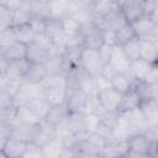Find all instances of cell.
<instances>
[{
	"mask_svg": "<svg viewBox=\"0 0 158 158\" xmlns=\"http://www.w3.org/2000/svg\"><path fill=\"white\" fill-rule=\"evenodd\" d=\"M135 35L138 40H147L158 43V25L154 23L148 16H143L131 23Z\"/></svg>",
	"mask_w": 158,
	"mask_h": 158,
	"instance_id": "cell-1",
	"label": "cell"
},
{
	"mask_svg": "<svg viewBox=\"0 0 158 158\" xmlns=\"http://www.w3.org/2000/svg\"><path fill=\"white\" fill-rule=\"evenodd\" d=\"M79 67L88 73L91 77H96L100 74L101 68L104 67L102 62L99 58L98 51H93V49H86L83 48L81 49V54H80V60H79Z\"/></svg>",
	"mask_w": 158,
	"mask_h": 158,
	"instance_id": "cell-2",
	"label": "cell"
},
{
	"mask_svg": "<svg viewBox=\"0 0 158 158\" xmlns=\"http://www.w3.org/2000/svg\"><path fill=\"white\" fill-rule=\"evenodd\" d=\"M43 94V88L41 84H28L22 83L19 91L12 96V106L15 109L20 106H26L33 98Z\"/></svg>",
	"mask_w": 158,
	"mask_h": 158,
	"instance_id": "cell-3",
	"label": "cell"
},
{
	"mask_svg": "<svg viewBox=\"0 0 158 158\" xmlns=\"http://www.w3.org/2000/svg\"><path fill=\"white\" fill-rule=\"evenodd\" d=\"M117 4H118V9H120L121 14L123 15L125 20L128 23H132L144 16L143 1L127 0V1H117Z\"/></svg>",
	"mask_w": 158,
	"mask_h": 158,
	"instance_id": "cell-4",
	"label": "cell"
},
{
	"mask_svg": "<svg viewBox=\"0 0 158 158\" xmlns=\"http://www.w3.org/2000/svg\"><path fill=\"white\" fill-rule=\"evenodd\" d=\"M127 152H128L127 139L111 137L107 141H105L104 148L101 151V156L104 158H125Z\"/></svg>",
	"mask_w": 158,
	"mask_h": 158,
	"instance_id": "cell-5",
	"label": "cell"
},
{
	"mask_svg": "<svg viewBox=\"0 0 158 158\" xmlns=\"http://www.w3.org/2000/svg\"><path fill=\"white\" fill-rule=\"evenodd\" d=\"M86 102H88V95L80 89H75L67 93V100L64 105L69 114H74V112L85 114Z\"/></svg>",
	"mask_w": 158,
	"mask_h": 158,
	"instance_id": "cell-6",
	"label": "cell"
},
{
	"mask_svg": "<svg viewBox=\"0 0 158 158\" xmlns=\"http://www.w3.org/2000/svg\"><path fill=\"white\" fill-rule=\"evenodd\" d=\"M105 139L99 137L96 133H90L85 139H83L77 149L80 156H94V154H101V151L104 148Z\"/></svg>",
	"mask_w": 158,
	"mask_h": 158,
	"instance_id": "cell-7",
	"label": "cell"
},
{
	"mask_svg": "<svg viewBox=\"0 0 158 158\" xmlns=\"http://www.w3.org/2000/svg\"><path fill=\"white\" fill-rule=\"evenodd\" d=\"M96 96L101 105L104 106L105 111H118V106L121 102L122 95L118 94L116 90H114L111 86L99 90L96 93Z\"/></svg>",
	"mask_w": 158,
	"mask_h": 158,
	"instance_id": "cell-8",
	"label": "cell"
},
{
	"mask_svg": "<svg viewBox=\"0 0 158 158\" xmlns=\"http://www.w3.org/2000/svg\"><path fill=\"white\" fill-rule=\"evenodd\" d=\"M47 75H48V73H47L46 64H42V63H30L27 69H26V73L22 77V83L41 84L47 78Z\"/></svg>",
	"mask_w": 158,
	"mask_h": 158,
	"instance_id": "cell-9",
	"label": "cell"
},
{
	"mask_svg": "<svg viewBox=\"0 0 158 158\" xmlns=\"http://www.w3.org/2000/svg\"><path fill=\"white\" fill-rule=\"evenodd\" d=\"M139 110L144 115L148 128L158 127V99H144L141 100Z\"/></svg>",
	"mask_w": 158,
	"mask_h": 158,
	"instance_id": "cell-10",
	"label": "cell"
},
{
	"mask_svg": "<svg viewBox=\"0 0 158 158\" xmlns=\"http://www.w3.org/2000/svg\"><path fill=\"white\" fill-rule=\"evenodd\" d=\"M74 75H75V80H77V86L78 89H80L81 91H84L88 96L91 95H96L98 90H96V85H95V80L94 77L89 75L88 73H85L80 67L73 69Z\"/></svg>",
	"mask_w": 158,
	"mask_h": 158,
	"instance_id": "cell-11",
	"label": "cell"
},
{
	"mask_svg": "<svg viewBox=\"0 0 158 158\" xmlns=\"http://www.w3.org/2000/svg\"><path fill=\"white\" fill-rule=\"evenodd\" d=\"M117 1L114 0H104V1H93L91 4V14L96 22V25L100 27L102 19L109 15L112 10L117 7Z\"/></svg>",
	"mask_w": 158,
	"mask_h": 158,
	"instance_id": "cell-12",
	"label": "cell"
},
{
	"mask_svg": "<svg viewBox=\"0 0 158 158\" xmlns=\"http://www.w3.org/2000/svg\"><path fill=\"white\" fill-rule=\"evenodd\" d=\"M130 64L131 62L126 58V56L123 54L122 49L120 46H114L112 47V53L109 60V65L114 69L115 73H127L130 69Z\"/></svg>",
	"mask_w": 158,
	"mask_h": 158,
	"instance_id": "cell-13",
	"label": "cell"
},
{
	"mask_svg": "<svg viewBox=\"0 0 158 158\" xmlns=\"http://www.w3.org/2000/svg\"><path fill=\"white\" fill-rule=\"evenodd\" d=\"M118 5V4H117ZM127 21L125 20L123 15L121 14L118 6L112 10L109 15H106L102 21H101V25H100V28L102 31H111V32H116L121 26H123Z\"/></svg>",
	"mask_w": 158,
	"mask_h": 158,
	"instance_id": "cell-14",
	"label": "cell"
},
{
	"mask_svg": "<svg viewBox=\"0 0 158 158\" xmlns=\"http://www.w3.org/2000/svg\"><path fill=\"white\" fill-rule=\"evenodd\" d=\"M157 63H149V62L139 58L130 64V69L127 73L132 77V79L135 81H143L146 79V77L148 75V73L151 72V69Z\"/></svg>",
	"mask_w": 158,
	"mask_h": 158,
	"instance_id": "cell-15",
	"label": "cell"
},
{
	"mask_svg": "<svg viewBox=\"0 0 158 158\" xmlns=\"http://www.w3.org/2000/svg\"><path fill=\"white\" fill-rule=\"evenodd\" d=\"M153 142H151L146 136L144 133H136V135H132L127 138V144H128V151L130 152H133V153H137V154H143V156H147L148 151H149V147Z\"/></svg>",
	"mask_w": 158,
	"mask_h": 158,
	"instance_id": "cell-16",
	"label": "cell"
},
{
	"mask_svg": "<svg viewBox=\"0 0 158 158\" xmlns=\"http://www.w3.org/2000/svg\"><path fill=\"white\" fill-rule=\"evenodd\" d=\"M37 130H38V126L21 123V122L16 121V123L11 127V135L10 136L28 143V142L33 141V138H35V136L37 133Z\"/></svg>",
	"mask_w": 158,
	"mask_h": 158,
	"instance_id": "cell-17",
	"label": "cell"
},
{
	"mask_svg": "<svg viewBox=\"0 0 158 158\" xmlns=\"http://www.w3.org/2000/svg\"><path fill=\"white\" fill-rule=\"evenodd\" d=\"M136 83L137 81H135L128 73H125V74H122V73H115V75L110 80L111 88L114 90H116L121 95H123L127 91H130L136 85Z\"/></svg>",
	"mask_w": 158,
	"mask_h": 158,
	"instance_id": "cell-18",
	"label": "cell"
},
{
	"mask_svg": "<svg viewBox=\"0 0 158 158\" xmlns=\"http://www.w3.org/2000/svg\"><path fill=\"white\" fill-rule=\"evenodd\" d=\"M43 95L49 106L64 105L67 100V88L65 86H51L43 89Z\"/></svg>",
	"mask_w": 158,
	"mask_h": 158,
	"instance_id": "cell-19",
	"label": "cell"
},
{
	"mask_svg": "<svg viewBox=\"0 0 158 158\" xmlns=\"http://www.w3.org/2000/svg\"><path fill=\"white\" fill-rule=\"evenodd\" d=\"M49 15L51 19L62 20L72 15V0H58L49 1Z\"/></svg>",
	"mask_w": 158,
	"mask_h": 158,
	"instance_id": "cell-20",
	"label": "cell"
},
{
	"mask_svg": "<svg viewBox=\"0 0 158 158\" xmlns=\"http://www.w3.org/2000/svg\"><path fill=\"white\" fill-rule=\"evenodd\" d=\"M57 137L56 135V127L51 123H48L47 121L42 120V122L38 125V130H37V133L33 138V143H36L37 146L42 147L43 144H46L48 141H51L52 138Z\"/></svg>",
	"mask_w": 158,
	"mask_h": 158,
	"instance_id": "cell-21",
	"label": "cell"
},
{
	"mask_svg": "<svg viewBox=\"0 0 158 158\" xmlns=\"http://www.w3.org/2000/svg\"><path fill=\"white\" fill-rule=\"evenodd\" d=\"M26 146H27V142L10 136L6 141L2 151L7 158H22Z\"/></svg>",
	"mask_w": 158,
	"mask_h": 158,
	"instance_id": "cell-22",
	"label": "cell"
},
{
	"mask_svg": "<svg viewBox=\"0 0 158 158\" xmlns=\"http://www.w3.org/2000/svg\"><path fill=\"white\" fill-rule=\"evenodd\" d=\"M27 1H28V10L32 19H38V20L51 19L49 1L47 0H27Z\"/></svg>",
	"mask_w": 158,
	"mask_h": 158,
	"instance_id": "cell-23",
	"label": "cell"
},
{
	"mask_svg": "<svg viewBox=\"0 0 158 158\" xmlns=\"http://www.w3.org/2000/svg\"><path fill=\"white\" fill-rule=\"evenodd\" d=\"M48 58H49V52L46 48L38 46L35 42H32L27 46V53H26V60L27 62L46 64Z\"/></svg>",
	"mask_w": 158,
	"mask_h": 158,
	"instance_id": "cell-24",
	"label": "cell"
},
{
	"mask_svg": "<svg viewBox=\"0 0 158 158\" xmlns=\"http://www.w3.org/2000/svg\"><path fill=\"white\" fill-rule=\"evenodd\" d=\"M28 62L26 59H22V60H14V62H10L9 67H7V70L4 75L5 80L6 81H11V80H22V77L23 74L26 73V69L28 67Z\"/></svg>",
	"mask_w": 158,
	"mask_h": 158,
	"instance_id": "cell-25",
	"label": "cell"
},
{
	"mask_svg": "<svg viewBox=\"0 0 158 158\" xmlns=\"http://www.w3.org/2000/svg\"><path fill=\"white\" fill-rule=\"evenodd\" d=\"M102 44H104V32L101 28H95L83 35V48L98 51Z\"/></svg>",
	"mask_w": 158,
	"mask_h": 158,
	"instance_id": "cell-26",
	"label": "cell"
},
{
	"mask_svg": "<svg viewBox=\"0 0 158 158\" xmlns=\"http://www.w3.org/2000/svg\"><path fill=\"white\" fill-rule=\"evenodd\" d=\"M138 42H139V58L149 63H157L158 43L147 40H138Z\"/></svg>",
	"mask_w": 158,
	"mask_h": 158,
	"instance_id": "cell-27",
	"label": "cell"
},
{
	"mask_svg": "<svg viewBox=\"0 0 158 158\" xmlns=\"http://www.w3.org/2000/svg\"><path fill=\"white\" fill-rule=\"evenodd\" d=\"M139 104H141V98H139L138 93L136 91V89L132 88L130 91H127L126 94L122 95L121 102L118 106V112H125V111L137 109V107H139Z\"/></svg>",
	"mask_w": 158,
	"mask_h": 158,
	"instance_id": "cell-28",
	"label": "cell"
},
{
	"mask_svg": "<svg viewBox=\"0 0 158 158\" xmlns=\"http://www.w3.org/2000/svg\"><path fill=\"white\" fill-rule=\"evenodd\" d=\"M43 118H41L38 115H36L32 110H30L27 106H20L16 109V121L21 123L33 125L38 126L42 122Z\"/></svg>",
	"mask_w": 158,
	"mask_h": 158,
	"instance_id": "cell-29",
	"label": "cell"
},
{
	"mask_svg": "<svg viewBox=\"0 0 158 158\" xmlns=\"http://www.w3.org/2000/svg\"><path fill=\"white\" fill-rule=\"evenodd\" d=\"M5 53V56L7 57V59L10 62L14 60H22L26 59V53H27V46L21 43V42H15L12 44H10L6 48H1Z\"/></svg>",
	"mask_w": 158,
	"mask_h": 158,
	"instance_id": "cell-30",
	"label": "cell"
},
{
	"mask_svg": "<svg viewBox=\"0 0 158 158\" xmlns=\"http://www.w3.org/2000/svg\"><path fill=\"white\" fill-rule=\"evenodd\" d=\"M68 110L65 107V105H58V106H51L49 110L47 111L46 116H44V121H47L48 123L53 125L54 127L60 122L63 121L67 116H68Z\"/></svg>",
	"mask_w": 158,
	"mask_h": 158,
	"instance_id": "cell-31",
	"label": "cell"
},
{
	"mask_svg": "<svg viewBox=\"0 0 158 158\" xmlns=\"http://www.w3.org/2000/svg\"><path fill=\"white\" fill-rule=\"evenodd\" d=\"M32 20V16L28 10V1L23 0V4L21 5L20 9L16 11H12V27L21 26V25H27Z\"/></svg>",
	"mask_w": 158,
	"mask_h": 158,
	"instance_id": "cell-32",
	"label": "cell"
},
{
	"mask_svg": "<svg viewBox=\"0 0 158 158\" xmlns=\"http://www.w3.org/2000/svg\"><path fill=\"white\" fill-rule=\"evenodd\" d=\"M67 121H68L70 132L73 135H77L80 132H88L86 125H85V114H79V112L68 114Z\"/></svg>",
	"mask_w": 158,
	"mask_h": 158,
	"instance_id": "cell-33",
	"label": "cell"
},
{
	"mask_svg": "<svg viewBox=\"0 0 158 158\" xmlns=\"http://www.w3.org/2000/svg\"><path fill=\"white\" fill-rule=\"evenodd\" d=\"M63 143L59 137H54L51 141H48L46 144L42 146V151L44 153L46 158H60L62 151H63Z\"/></svg>",
	"mask_w": 158,
	"mask_h": 158,
	"instance_id": "cell-34",
	"label": "cell"
},
{
	"mask_svg": "<svg viewBox=\"0 0 158 158\" xmlns=\"http://www.w3.org/2000/svg\"><path fill=\"white\" fill-rule=\"evenodd\" d=\"M12 28H14V32H15L16 41H17V42H21V43H23V44H26V46H28L30 43L33 42L36 33H35L33 30L31 28L30 23H27V25H21V26H16V27H12Z\"/></svg>",
	"mask_w": 158,
	"mask_h": 158,
	"instance_id": "cell-35",
	"label": "cell"
},
{
	"mask_svg": "<svg viewBox=\"0 0 158 158\" xmlns=\"http://www.w3.org/2000/svg\"><path fill=\"white\" fill-rule=\"evenodd\" d=\"M133 88L138 93L141 100L158 99V84H146L142 81H137Z\"/></svg>",
	"mask_w": 158,
	"mask_h": 158,
	"instance_id": "cell-36",
	"label": "cell"
},
{
	"mask_svg": "<svg viewBox=\"0 0 158 158\" xmlns=\"http://www.w3.org/2000/svg\"><path fill=\"white\" fill-rule=\"evenodd\" d=\"M30 110H32L36 115H38L41 118H44V116H46V114H47V111L49 110V105H48V102L46 101V99H44V95L43 94H41V95H38V96H36V98H33L27 105H26Z\"/></svg>",
	"mask_w": 158,
	"mask_h": 158,
	"instance_id": "cell-37",
	"label": "cell"
},
{
	"mask_svg": "<svg viewBox=\"0 0 158 158\" xmlns=\"http://www.w3.org/2000/svg\"><path fill=\"white\" fill-rule=\"evenodd\" d=\"M46 68L48 75H56V74H65L64 70V62H63V56L60 54H54L48 58L46 62Z\"/></svg>",
	"mask_w": 158,
	"mask_h": 158,
	"instance_id": "cell-38",
	"label": "cell"
},
{
	"mask_svg": "<svg viewBox=\"0 0 158 158\" xmlns=\"http://www.w3.org/2000/svg\"><path fill=\"white\" fill-rule=\"evenodd\" d=\"M115 38H116V46H123L128 41L136 38V35H135V31H133L131 23L126 22L123 26H121L115 32Z\"/></svg>",
	"mask_w": 158,
	"mask_h": 158,
	"instance_id": "cell-39",
	"label": "cell"
},
{
	"mask_svg": "<svg viewBox=\"0 0 158 158\" xmlns=\"http://www.w3.org/2000/svg\"><path fill=\"white\" fill-rule=\"evenodd\" d=\"M123 54L126 56V58L132 63L137 59H139V42L138 38H133L131 41H128L127 43H125L123 46H120Z\"/></svg>",
	"mask_w": 158,
	"mask_h": 158,
	"instance_id": "cell-40",
	"label": "cell"
},
{
	"mask_svg": "<svg viewBox=\"0 0 158 158\" xmlns=\"http://www.w3.org/2000/svg\"><path fill=\"white\" fill-rule=\"evenodd\" d=\"M105 112H106V111H105L104 106L101 105V102L99 101V99H98L96 95L88 96V102H86L85 114H91V115H95V116L100 117V116H102Z\"/></svg>",
	"mask_w": 158,
	"mask_h": 158,
	"instance_id": "cell-41",
	"label": "cell"
},
{
	"mask_svg": "<svg viewBox=\"0 0 158 158\" xmlns=\"http://www.w3.org/2000/svg\"><path fill=\"white\" fill-rule=\"evenodd\" d=\"M12 27V11L0 1V32Z\"/></svg>",
	"mask_w": 158,
	"mask_h": 158,
	"instance_id": "cell-42",
	"label": "cell"
},
{
	"mask_svg": "<svg viewBox=\"0 0 158 158\" xmlns=\"http://www.w3.org/2000/svg\"><path fill=\"white\" fill-rule=\"evenodd\" d=\"M0 121L11 128L16 123V109L7 107V109L0 110Z\"/></svg>",
	"mask_w": 158,
	"mask_h": 158,
	"instance_id": "cell-43",
	"label": "cell"
},
{
	"mask_svg": "<svg viewBox=\"0 0 158 158\" xmlns=\"http://www.w3.org/2000/svg\"><path fill=\"white\" fill-rule=\"evenodd\" d=\"M60 22H62V27H63V30H64L65 36L75 35V33H79V32H80V26H79L70 16H67V17L62 19Z\"/></svg>",
	"mask_w": 158,
	"mask_h": 158,
	"instance_id": "cell-44",
	"label": "cell"
},
{
	"mask_svg": "<svg viewBox=\"0 0 158 158\" xmlns=\"http://www.w3.org/2000/svg\"><path fill=\"white\" fill-rule=\"evenodd\" d=\"M118 116H120V112L118 111H106L102 116L99 117V121L101 123H104L105 126L110 127L111 130H114L116 127V125H117Z\"/></svg>",
	"mask_w": 158,
	"mask_h": 158,
	"instance_id": "cell-45",
	"label": "cell"
},
{
	"mask_svg": "<svg viewBox=\"0 0 158 158\" xmlns=\"http://www.w3.org/2000/svg\"><path fill=\"white\" fill-rule=\"evenodd\" d=\"M22 158H46L44 153L42 151V147L37 146L33 142H28L26 146V149L23 152Z\"/></svg>",
	"mask_w": 158,
	"mask_h": 158,
	"instance_id": "cell-46",
	"label": "cell"
},
{
	"mask_svg": "<svg viewBox=\"0 0 158 158\" xmlns=\"http://www.w3.org/2000/svg\"><path fill=\"white\" fill-rule=\"evenodd\" d=\"M15 42H16V36L12 27L0 32V48H6Z\"/></svg>",
	"mask_w": 158,
	"mask_h": 158,
	"instance_id": "cell-47",
	"label": "cell"
},
{
	"mask_svg": "<svg viewBox=\"0 0 158 158\" xmlns=\"http://www.w3.org/2000/svg\"><path fill=\"white\" fill-rule=\"evenodd\" d=\"M112 47L114 46H109V44H102L99 49H98V54H99V58L100 60L102 62V64H109V60H110V57H111V53H112Z\"/></svg>",
	"mask_w": 158,
	"mask_h": 158,
	"instance_id": "cell-48",
	"label": "cell"
},
{
	"mask_svg": "<svg viewBox=\"0 0 158 158\" xmlns=\"http://www.w3.org/2000/svg\"><path fill=\"white\" fill-rule=\"evenodd\" d=\"M33 42H35V43H37L38 46H41V47L46 48L48 52H49V51L53 48V44H52L51 40L47 37V35H46L44 32H43V33H37V35L35 36Z\"/></svg>",
	"mask_w": 158,
	"mask_h": 158,
	"instance_id": "cell-49",
	"label": "cell"
},
{
	"mask_svg": "<svg viewBox=\"0 0 158 158\" xmlns=\"http://www.w3.org/2000/svg\"><path fill=\"white\" fill-rule=\"evenodd\" d=\"M85 125H86V131L89 133H95L99 125V117L91 114H85Z\"/></svg>",
	"mask_w": 158,
	"mask_h": 158,
	"instance_id": "cell-50",
	"label": "cell"
},
{
	"mask_svg": "<svg viewBox=\"0 0 158 158\" xmlns=\"http://www.w3.org/2000/svg\"><path fill=\"white\" fill-rule=\"evenodd\" d=\"M7 107H14L12 106V98L6 91V89H0V110L7 109Z\"/></svg>",
	"mask_w": 158,
	"mask_h": 158,
	"instance_id": "cell-51",
	"label": "cell"
},
{
	"mask_svg": "<svg viewBox=\"0 0 158 158\" xmlns=\"http://www.w3.org/2000/svg\"><path fill=\"white\" fill-rule=\"evenodd\" d=\"M112 131H114V130H111L110 127L105 126L104 123H101V122L99 121V125H98V128H96L95 133H96L99 137H101L102 139L107 141L109 138H111V136H112Z\"/></svg>",
	"mask_w": 158,
	"mask_h": 158,
	"instance_id": "cell-52",
	"label": "cell"
},
{
	"mask_svg": "<svg viewBox=\"0 0 158 158\" xmlns=\"http://www.w3.org/2000/svg\"><path fill=\"white\" fill-rule=\"evenodd\" d=\"M46 21L47 20H38V19H32L30 22L31 28L33 30V32L37 33H43L44 28H46Z\"/></svg>",
	"mask_w": 158,
	"mask_h": 158,
	"instance_id": "cell-53",
	"label": "cell"
},
{
	"mask_svg": "<svg viewBox=\"0 0 158 158\" xmlns=\"http://www.w3.org/2000/svg\"><path fill=\"white\" fill-rule=\"evenodd\" d=\"M142 83H146V84H158V67H157V64L151 69V72L148 73V75L146 77V79Z\"/></svg>",
	"mask_w": 158,
	"mask_h": 158,
	"instance_id": "cell-54",
	"label": "cell"
},
{
	"mask_svg": "<svg viewBox=\"0 0 158 158\" xmlns=\"http://www.w3.org/2000/svg\"><path fill=\"white\" fill-rule=\"evenodd\" d=\"M10 64V60L7 59V57L5 56L4 51L0 48V75H5L6 70H7V67Z\"/></svg>",
	"mask_w": 158,
	"mask_h": 158,
	"instance_id": "cell-55",
	"label": "cell"
},
{
	"mask_svg": "<svg viewBox=\"0 0 158 158\" xmlns=\"http://www.w3.org/2000/svg\"><path fill=\"white\" fill-rule=\"evenodd\" d=\"M99 75L102 77L104 79H106L107 81H110V80L112 79V77L115 75V72H114V69H112L109 64H105V65L101 68V72H100Z\"/></svg>",
	"mask_w": 158,
	"mask_h": 158,
	"instance_id": "cell-56",
	"label": "cell"
},
{
	"mask_svg": "<svg viewBox=\"0 0 158 158\" xmlns=\"http://www.w3.org/2000/svg\"><path fill=\"white\" fill-rule=\"evenodd\" d=\"M102 32H104V43L109 46H116L115 32H111V31H102Z\"/></svg>",
	"mask_w": 158,
	"mask_h": 158,
	"instance_id": "cell-57",
	"label": "cell"
},
{
	"mask_svg": "<svg viewBox=\"0 0 158 158\" xmlns=\"http://www.w3.org/2000/svg\"><path fill=\"white\" fill-rule=\"evenodd\" d=\"M11 11H16L17 9H20L21 7V5L23 4V0H5V1H2Z\"/></svg>",
	"mask_w": 158,
	"mask_h": 158,
	"instance_id": "cell-58",
	"label": "cell"
},
{
	"mask_svg": "<svg viewBox=\"0 0 158 158\" xmlns=\"http://www.w3.org/2000/svg\"><path fill=\"white\" fill-rule=\"evenodd\" d=\"M0 135L7 136V137H10V135H11V128L7 127L6 125H4L1 121H0Z\"/></svg>",
	"mask_w": 158,
	"mask_h": 158,
	"instance_id": "cell-59",
	"label": "cell"
},
{
	"mask_svg": "<svg viewBox=\"0 0 158 158\" xmlns=\"http://www.w3.org/2000/svg\"><path fill=\"white\" fill-rule=\"evenodd\" d=\"M7 136H4V135H0V151H2L4 149V147H5V143H6V141H7Z\"/></svg>",
	"mask_w": 158,
	"mask_h": 158,
	"instance_id": "cell-60",
	"label": "cell"
},
{
	"mask_svg": "<svg viewBox=\"0 0 158 158\" xmlns=\"http://www.w3.org/2000/svg\"><path fill=\"white\" fill-rule=\"evenodd\" d=\"M5 86H6V80L2 75H0V89H5Z\"/></svg>",
	"mask_w": 158,
	"mask_h": 158,
	"instance_id": "cell-61",
	"label": "cell"
},
{
	"mask_svg": "<svg viewBox=\"0 0 158 158\" xmlns=\"http://www.w3.org/2000/svg\"><path fill=\"white\" fill-rule=\"evenodd\" d=\"M79 158H104L101 154H94V156H80Z\"/></svg>",
	"mask_w": 158,
	"mask_h": 158,
	"instance_id": "cell-62",
	"label": "cell"
},
{
	"mask_svg": "<svg viewBox=\"0 0 158 158\" xmlns=\"http://www.w3.org/2000/svg\"><path fill=\"white\" fill-rule=\"evenodd\" d=\"M0 158H7L5 156V153H4V151H0Z\"/></svg>",
	"mask_w": 158,
	"mask_h": 158,
	"instance_id": "cell-63",
	"label": "cell"
}]
</instances>
